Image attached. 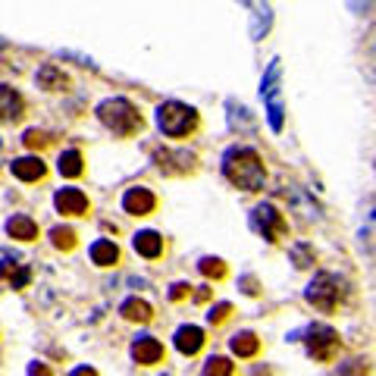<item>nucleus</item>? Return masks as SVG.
I'll use <instances>...</instances> for the list:
<instances>
[{"instance_id": "5701e85b", "label": "nucleus", "mask_w": 376, "mask_h": 376, "mask_svg": "<svg viewBox=\"0 0 376 376\" xmlns=\"http://www.w3.org/2000/svg\"><path fill=\"white\" fill-rule=\"evenodd\" d=\"M51 239L57 248H63V251H69V248H76V232L72 229H63V226H57V229H51Z\"/></svg>"}, {"instance_id": "2eb2a0df", "label": "nucleus", "mask_w": 376, "mask_h": 376, "mask_svg": "<svg viewBox=\"0 0 376 376\" xmlns=\"http://www.w3.org/2000/svg\"><path fill=\"white\" fill-rule=\"evenodd\" d=\"M135 251L141 257H160V251H163V239H160L157 232H138L135 235Z\"/></svg>"}, {"instance_id": "b1692460", "label": "nucleus", "mask_w": 376, "mask_h": 376, "mask_svg": "<svg viewBox=\"0 0 376 376\" xmlns=\"http://www.w3.org/2000/svg\"><path fill=\"white\" fill-rule=\"evenodd\" d=\"M204 373L207 376H213V373H217V376H229V373H235V367L226 358H210V361H207V367H204Z\"/></svg>"}, {"instance_id": "bb28decb", "label": "nucleus", "mask_w": 376, "mask_h": 376, "mask_svg": "<svg viewBox=\"0 0 376 376\" xmlns=\"http://www.w3.org/2000/svg\"><path fill=\"white\" fill-rule=\"evenodd\" d=\"M229 314H232V304H217L210 314H207V320H210V323H223Z\"/></svg>"}, {"instance_id": "423d86ee", "label": "nucleus", "mask_w": 376, "mask_h": 376, "mask_svg": "<svg viewBox=\"0 0 376 376\" xmlns=\"http://www.w3.org/2000/svg\"><path fill=\"white\" fill-rule=\"evenodd\" d=\"M251 226L257 229L260 235H264L267 241H276L282 232H286V220H282V213L276 210L273 204H260L254 207L251 213Z\"/></svg>"}, {"instance_id": "f03ea898", "label": "nucleus", "mask_w": 376, "mask_h": 376, "mask_svg": "<svg viewBox=\"0 0 376 376\" xmlns=\"http://www.w3.org/2000/svg\"><path fill=\"white\" fill-rule=\"evenodd\" d=\"M98 116H100V123H104L107 129H113L116 135H123V138L135 135V132L141 129V113L126 98L104 100V104L98 107Z\"/></svg>"}, {"instance_id": "20e7f679", "label": "nucleus", "mask_w": 376, "mask_h": 376, "mask_svg": "<svg viewBox=\"0 0 376 376\" xmlns=\"http://www.w3.org/2000/svg\"><path fill=\"white\" fill-rule=\"evenodd\" d=\"M342 295H345V288H342L339 276H333V273H320V276H314V282L307 286V301L323 314L339 307Z\"/></svg>"}, {"instance_id": "dca6fc26", "label": "nucleus", "mask_w": 376, "mask_h": 376, "mask_svg": "<svg viewBox=\"0 0 376 376\" xmlns=\"http://www.w3.org/2000/svg\"><path fill=\"white\" fill-rule=\"evenodd\" d=\"M6 232L19 241H35L38 239V226L32 223L29 217H13L10 223H6Z\"/></svg>"}, {"instance_id": "412c9836", "label": "nucleus", "mask_w": 376, "mask_h": 376, "mask_svg": "<svg viewBox=\"0 0 376 376\" xmlns=\"http://www.w3.org/2000/svg\"><path fill=\"white\" fill-rule=\"evenodd\" d=\"M38 85L47 91H63L66 88V76L57 69V66H44L41 72H38Z\"/></svg>"}, {"instance_id": "0eeeda50", "label": "nucleus", "mask_w": 376, "mask_h": 376, "mask_svg": "<svg viewBox=\"0 0 376 376\" xmlns=\"http://www.w3.org/2000/svg\"><path fill=\"white\" fill-rule=\"evenodd\" d=\"M276 82H279V60H273L270 72H267L264 85H260V91H264V98L270 100V126L273 129H282V104H279V91H276Z\"/></svg>"}, {"instance_id": "f257e3e1", "label": "nucleus", "mask_w": 376, "mask_h": 376, "mask_svg": "<svg viewBox=\"0 0 376 376\" xmlns=\"http://www.w3.org/2000/svg\"><path fill=\"white\" fill-rule=\"evenodd\" d=\"M223 173L232 185L245 188V192H260L267 182L264 160H260V154L251 151V147H232V151H226Z\"/></svg>"}, {"instance_id": "f8f14e48", "label": "nucleus", "mask_w": 376, "mask_h": 376, "mask_svg": "<svg viewBox=\"0 0 376 376\" xmlns=\"http://www.w3.org/2000/svg\"><path fill=\"white\" fill-rule=\"evenodd\" d=\"M157 163H160V170L163 173H170V176H179V173H188L194 166V157L188 151H163V154H157Z\"/></svg>"}, {"instance_id": "393cba45", "label": "nucleus", "mask_w": 376, "mask_h": 376, "mask_svg": "<svg viewBox=\"0 0 376 376\" xmlns=\"http://www.w3.org/2000/svg\"><path fill=\"white\" fill-rule=\"evenodd\" d=\"M292 260H295V267H301V270H304V267L314 264V251L307 245H295L292 248Z\"/></svg>"}, {"instance_id": "39448f33", "label": "nucleus", "mask_w": 376, "mask_h": 376, "mask_svg": "<svg viewBox=\"0 0 376 376\" xmlns=\"http://www.w3.org/2000/svg\"><path fill=\"white\" fill-rule=\"evenodd\" d=\"M307 351H311V358L317 361H333L335 351H339V333L329 326H311L307 329Z\"/></svg>"}, {"instance_id": "a211bd4d", "label": "nucleus", "mask_w": 376, "mask_h": 376, "mask_svg": "<svg viewBox=\"0 0 376 376\" xmlns=\"http://www.w3.org/2000/svg\"><path fill=\"white\" fill-rule=\"evenodd\" d=\"M60 173L63 176H69V179H76V176H82L85 173V160H82V154L79 151H63L60 154Z\"/></svg>"}, {"instance_id": "4be33fe9", "label": "nucleus", "mask_w": 376, "mask_h": 376, "mask_svg": "<svg viewBox=\"0 0 376 376\" xmlns=\"http://www.w3.org/2000/svg\"><path fill=\"white\" fill-rule=\"evenodd\" d=\"M201 273H204L207 279H223L226 276V264L220 257H204L201 260Z\"/></svg>"}, {"instance_id": "9b49d317", "label": "nucleus", "mask_w": 376, "mask_h": 376, "mask_svg": "<svg viewBox=\"0 0 376 376\" xmlns=\"http://www.w3.org/2000/svg\"><path fill=\"white\" fill-rule=\"evenodd\" d=\"M132 358H135V364H141V367H151V364H157V361H163V345H160L154 335H145V339H138L135 345H132Z\"/></svg>"}, {"instance_id": "6e6552de", "label": "nucleus", "mask_w": 376, "mask_h": 376, "mask_svg": "<svg viewBox=\"0 0 376 376\" xmlns=\"http://www.w3.org/2000/svg\"><path fill=\"white\" fill-rule=\"evenodd\" d=\"M53 204H57V210L63 213V217H82V213L88 210V198H85V192H79V188H63V192H57Z\"/></svg>"}, {"instance_id": "9d476101", "label": "nucleus", "mask_w": 376, "mask_h": 376, "mask_svg": "<svg viewBox=\"0 0 376 376\" xmlns=\"http://www.w3.org/2000/svg\"><path fill=\"white\" fill-rule=\"evenodd\" d=\"M22 113H25L22 94L0 85V123H16V119H22Z\"/></svg>"}, {"instance_id": "ddd939ff", "label": "nucleus", "mask_w": 376, "mask_h": 376, "mask_svg": "<svg viewBox=\"0 0 376 376\" xmlns=\"http://www.w3.org/2000/svg\"><path fill=\"white\" fill-rule=\"evenodd\" d=\"M13 176L22 179V182H35V179L44 176V163L41 157H22V160H13Z\"/></svg>"}, {"instance_id": "f3484780", "label": "nucleus", "mask_w": 376, "mask_h": 376, "mask_svg": "<svg viewBox=\"0 0 376 376\" xmlns=\"http://www.w3.org/2000/svg\"><path fill=\"white\" fill-rule=\"evenodd\" d=\"M91 260L98 267H113L119 260V248L113 241H94L91 245Z\"/></svg>"}, {"instance_id": "7ed1b4c3", "label": "nucleus", "mask_w": 376, "mask_h": 376, "mask_svg": "<svg viewBox=\"0 0 376 376\" xmlns=\"http://www.w3.org/2000/svg\"><path fill=\"white\" fill-rule=\"evenodd\" d=\"M157 126L163 135L170 138H182L188 132L198 129V113L192 110V107L179 104V100H166V104H160L157 110Z\"/></svg>"}, {"instance_id": "a878e982", "label": "nucleus", "mask_w": 376, "mask_h": 376, "mask_svg": "<svg viewBox=\"0 0 376 376\" xmlns=\"http://www.w3.org/2000/svg\"><path fill=\"white\" fill-rule=\"evenodd\" d=\"M44 145H47V135H44V132H38V129L25 132V147H32V151H35V147H44Z\"/></svg>"}, {"instance_id": "cd10ccee", "label": "nucleus", "mask_w": 376, "mask_h": 376, "mask_svg": "<svg viewBox=\"0 0 376 376\" xmlns=\"http://www.w3.org/2000/svg\"><path fill=\"white\" fill-rule=\"evenodd\" d=\"M188 292H192V286H185V282H179V286H173L170 298H173V301H182V298H185Z\"/></svg>"}, {"instance_id": "aec40b11", "label": "nucleus", "mask_w": 376, "mask_h": 376, "mask_svg": "<svg viewBox=\"0 0 376 376\" xmlns=\"http://www.w3.org/2000/svg\"><path fill=\"white\" fill-rule=\"evenodd\" d=\"M123 317H126V320H138V323H147V320L154 317V311H151V304H147V301L129 298V301L123 304Z\"/></svg>"}, {"instance_id": "4468645a", "label": "nucleus", "mask_w": 376, "mask_h": 376, "mask_svg": "<svg viewBox=\"0 0 376 376\" xmlns=\"http://www.w3.org/2000/svg\"><path fill=\"white\" fill-rule=\"evenodd\" d=\"M201 345H204V333L198 326H182L176 333V348L182 354H198Z\"/></svg>"}, {"instance_id": "1a4fd4ad", "label": "nucleus", "mask_w": 376, "mask_h": 376, "mask_svg": "<svg viewBox=\"0 0 376 376\" xmlns=\"http://www.w3.org/2000/svg\"><path fill=\"white\" fill-rule=\"evenodd\" d=\"M123 207L126 213H132V217H147V213L157 207V198H154L147 188H129L123 198Z\"/></svg>"}, {"instance_id": "c85d7f7f", "label": "nucleus", "mask_w": 376, "mask_h": 376, "mask_svg": "<svg viewBox=\"0 0 376 376\" xmlns=\"http://www.w3.org/2000/svg\"><path fill=\"white\" fill-rule=\"evenodd\" d=\"M16 273V264L13 260H0V279H10Z\"/></svg>"}, {"instance_id": "6ab92c4d", "label": "nucleus", "mask_w": 376, "mask_h": 376, "mask_svg": "<svg viewBox=\"0 0 376 376\" xmlns=\"http://www.w3.org/2000/svg\"><path fill=\"white\" fill-rule=\"evenodd\" d=\"M232 351L239 354V358H254V354L260 351V339L254 333H239L232 339Z\"/></svg>"}]
</instances>
